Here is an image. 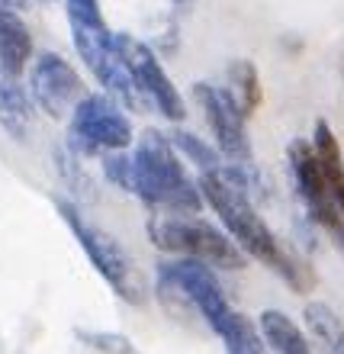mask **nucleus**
Instances as JSON below:
<instances>
[{
    "label": "nucleus",
    "mask_w": 344,
    "mask_h": 354,
    "mask_svg": "<svg viewBox=\"0 0 344 354\" xmlns=\"http://www.w3.org/2000/svg\"><path fill=\"white\" fill-rule=\"evenodd\" d=\"M200 190H203L206 203L216 209L235 242L242 245V252L274 274L287 280L296 293H309L316 287L312 270L303 268L299 258L280 245V239L270 232V225L260 219V213L251 203V168L248 165H222L216 171L200 174Z\"/></svg>",
    "instance_id": "f257e3e1"
},
{
    "label": "nucleus",
    "mask_w": 344,
    "mask_h": 354,
    "mask_svg": "<svg viewBox=\"0 0 344 354\" xmlns=\"http://www.w3.org/2000/svg\"><path fill=\"white\" fill-rule=\"evenodd\" d=\"M129 194L139 200L171 213H200L203 209V190L200 180L187 174L184 161L177 158L171 136L158 129H145L132 151V187Z\"/></svg>",
    "instance_id": "f03ea898"
},
{
    "label": "nucleus",
    "mask_w": 344,
    "mask_h": 354,
    "mask_svg": "<svg viewBox=\"0 0 344 354\" xmlns=\"http://www.w3.org/2000/svg\"><path fill=\"white\" fill-rule=\"evenodd\" d=\"M65 10L75 48L81 62L90 68V75L110 91V97L122 100L129 110H142L145 103L132 84L129 68L122 65L120 48H116V32H110L106 19H103L100 0H65Z\"/></svg>",
    "instance_id": "7ed1b4c3"
},
{
    "label": "nucleus",
    "mask_w": 344,
    "mask_h": 354,
    "mask_svg": "<svg viewBox=\"0 0 344 354\" xmlns=\"http://www.w3.org/2000/svg\"><path fill=\"white\" fill-rule=\"evenodd\" d=\"M149 239L164 254L193 258L216 270H245L248 264V254L232 235L219 232L206 219H193V213H168L149 219Z\"/></svg>",
    "instance_id": "20e7f679"
},
{
    "label": "nucleus",
    "mask_w": 344,
    "mask_h": 354,
    "mask_svg": "<svg viewBox=\"0 0 344 354\" xmlns=\"http://www.w3.org/2000/svg\"><path fill=\"white\" fill-rule=\"evenodd\" d=\"M55 206H58V213H61V219H65V225L75 232L77 242H81L84 254L90 258V264L97 268V274L113 287V293L120 299H126V303H132V306H142V303L149 299V280H145V274L139 270L135 258H132L106 229L93 225L75 203L58 200Z\"/></svg>",
    "instance_id": "39448f33"
},
{
    "label": "nucleus",
    "mask_w": 344,
    "mask_h": 354,
    "mask_svg": "<svg viewBox=\"0 0 344 354\" xmlns=\"http://www.w3.org/2000/svg\"><path fill=\"white\" fill-rule=\"evenodd\" d=\"M287 161H289V174H293V187H296L299 200L306 206L309 219L325 229L332 239H335L338 252L344 254V213L338 206L332 187H328V177L318 165L316 145L312 139H293L287 149Z\"/></svg>",
    "instance_id": "423d86ee"
},
{
    "label": "nucleus",
    "mask_w": 344,
    "mask_h": 354,
    "mask_svg": "<svg viewBox=\"0 0 344 354\" xmlns=\"http://www.w3.org/2000/svg\"><path fill=\"white\" fill-rule=\"evenodd\" d=\"M71 145L84 155L126 151L132 142V126L110 93H87L71 113Z\"/></svg>",
    "instance_id": "0eeeda50"
},
{
    "label": "nucleus",
    "mask_w": 344,
    "mask_h": 354,
    "mask_svg": "<svg viewBox=\"0 0 344 354\" xmlns=\"http://www.w3.org/2000/svg\"><path fill=\"white\" fill-rule=\"evenodd\" d=\"M116 48H120L122 65L129 68L132 84H135V91H139L142 103L155 106L164 120L184 122V116H187L184 97L177 93L174 81H171L168 71L161 68V62L155 58V52H151L145 42H139L135 36H126V32L116 36Z\"/></svg>",
    "instance_id": "6e6552de"
},
{
    "label": "nucleus",
    "mask_w": 344,
    "mask_h": 354,
    "mask_svg": "<svg viewBox=\"0 0 344 354\" xmlns=\"http://www.w3.org/2000/svg\"><path fill=\"white\" fill-rule=\"evenodd\" d=\"M158 277H168L193 303L196 316L203 319L213 332H219L225 326V319L235 313L232 299L216 277V268H209V264L193 261V258H171V261L158 264Z\"/></svg>",
    "instance_id": "1a4fd4ad"
},
{
    "label": "nucleus",
    "mask_w": 344,
    "mask_h": 354,
    "mask_svg": "<svg viewBox=\"0 0 344 354\" xmlns=\"http://www.w3.org/2000/svg\"><path fill=\"white\" fill-rule=\"evenodd\" d=\"M193 97L203 106L209 132H213L216 145L222 151V158L235 161V165H248L251 161V142H248V116L238 106L229 87L216 84H193Z\"/></svg>",
    "instance_id": "9d476101"
},
{
    "label": "nucleus",
    "mask_w": 344,
    "mask_h": 354,
    "mask_svg": "<svg viewBox=\"0 0 344 354\" xmlns=\"http://www.w3.org/2000/svg\"><path fill=\"white\" fill-rule=\"evenodd\" d=\"M29 93L39 110L52 116V120H65L75 113V106L87 97L84 81L77 75L71 62L58 55V52H42L32 62L29 71Z\"/></svg>",
    "instance_id": "9b49d317"
},
{
    "label": "nucleus",
    "mask_w": 344,
    "mask_h": 354,
    "mask_svg": "<svg viewBox=\"0 0 344 354\" xmlns=\"http://www.w3.org/2000/svg\"><path fill=\"white\" fill-rule=\"evenodd\" d=\"M32 62V36L17 10L0 7V75L19 77L23 68Z\"/></svg>",
    "instance_id": "f8f14e48"
},
{
    "label": "nucleus",
    "mask_w": 344,
    "mask_h": 354,
    "mask_svg": "<svg viewBox=\"0 0 344 354\" xmlns=\"http://www.w3.org/2000/svg\"><path fill=\"white\" fill-rule=\"evenodd\" d=\"M258 326H260V332H264V338H267L270 354H312L306 332H303L287 313L264 309L258 319Z\"/></svg>",
    "instance_id": "ddd939ff"
},
{
    "label": "nucleus",
    "mask_w": 344,
    "mask_h": 354,
    "mask_svg": "<svg viewBox=\"0 0 344 354\" xmlns=\"http://www.w3.org/2000/svg\"><path fill=\"white\" fill-rule=\"evenodd\" d=\"M32 93L19 87V77L0 75V122L17 139H26L29 122H32Z\"/></svg>",
    "instance_id": "4468645a"
},
{
    "label": "nucleus",
    "mask_w": 344,
    "mask_h": 354,
    "mask_svg": "<svg viewBox=\"0 0 344 354\" xmlns=\"http://www.w3.org/2000/svg\"><path fill=\"white\" fill-rule=\"evenodd\" d=\"M312 145H316L318 165H322V171L328 177V187H332V194H335L338 206H341V213H344V151H341V142H338L335 129L325 120L316 122Z\"/></svg>",
    "instance_id": "2eb2a0df"
},
{
    "label": "nucleus",
    "mask_w": 344,
    "mask_h": 354,
    "mask_svg": "<svg viewBox=\"0 0 344 354\" xmlns=\"http://www.w3.org/2000/svg\"><path fill=\"white\" fill-rule=\"evenodd\" d=\"M303 319H306V328L318 354H344V322L338 319L335 309L325 303H306Z\"/></svg>",
    "instance_id": "dca6fc26"
},
{
    "label": "nucleus",
    "mask_w": 344,
    "mask_h": 354,
    "mask_svg": "<svg viewBox=\"0 0 344 354\" xmlns=\"http://www.w3.org/2000/svg\"><path fill=\"white\" fill-rule=\"evenodd\" d=\"M222 342L225 354H270L267 338L260 332V326H254L251 319L235 309L232 316L225 319V326L216 332Z\"/></svg>",
    "instance_id": "f3484780"
},
{
    "label": "nucleus",
    "mask_w": 344,
    "mask_h": 354,
    "mask_svg": "<svg viewBox=\"0 0 344 354\" xmlns=\"http://www.w3.org/2000/svg\"><path fill=\"white\" fill-rule=\"evenodd\" d=\"M229 91L245 110V116H254V110L260 106V75L248 58H235L229 65Z\"/></svg>",
    "instance_id": "a211bd4d"
},
{
    "label": "nucleus",
    "mask_w": 344,
    "mask_h": 354,
    "mask_svg": "<svg viewBox=\"0 0 344 354\" xmlns=\"http://www.w3.org/2000/svg\"><path fill=\"white\" fill-rule=\"evenodd\" d=\"M171 142H174V149L180 151V155H187V158L200 168V174H203V171L222 168V151H216L213 145H206V142L200 139V136H193V132L171 129Z\"/></svg>",
    "instance_id": "6ab92c4d"
},
{
    "label": "nucleus",
    "mask_w": 344,
    "mask_h": 354,
    "mask_svg": "<svg viewBox=\"0 0 344 354\" xmlns=\"http://www.w3.org/2000/svg\"><path fill=\"white\" fill-rule=\"evenodd\" d=\"M77 338H81L87 348H93V351H100V354H139L135 345H132L126 335H120V332H90V328H77Z\"/></svg>",
    "instance_id": "aec40b11"
},
{
    "label": "nucleus",
    "mask_w": 344,
    "mask_h": 354,
    "mask_svg": "<svg viewBox=\"0 0 344 354\" xmlns=\"http://www.w3.org/2000/svg\"><path fill=\"white\" fill-rule=\"evenodd\" d=\"M0 7L3 10H23L26 7V0H0Z\"/></svg>",
    "instance_id": "412c9836"
},
{
    "label": "nucleus",
    "mask_w": 344,
    "mask_h": 354,
    "mask_svg": "<svg viewBox=\"0 0 344 354\" xmlns=\"http://www.w3.org/2000/svg\"><path fill=\"white\" fill-rule=\"evenodd\" d=\"M42 3H52V0H42Z\"/></svg>",
    "instance_id": "4be33fe9"
}]
</instances>
